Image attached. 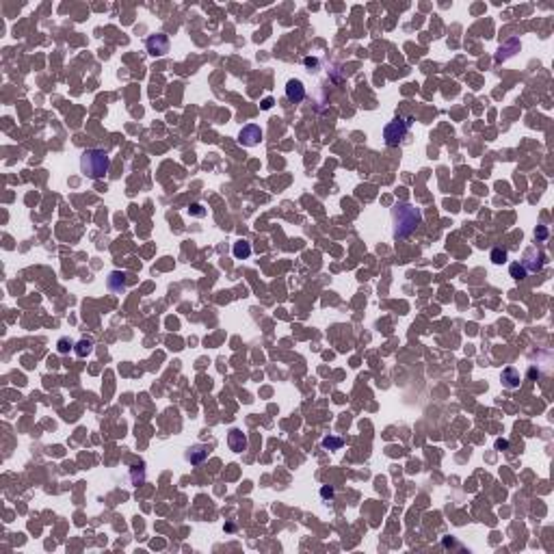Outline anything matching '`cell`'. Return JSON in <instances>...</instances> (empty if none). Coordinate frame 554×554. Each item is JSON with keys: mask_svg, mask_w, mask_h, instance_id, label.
<instances>
[{"mask_svg": "<svg viewBox=\"0 0 554 554\" xmlns=\"http://www.w3.org/2000/svg\"><path fill=\"white\" fill-rule=\"evenodd\" d=\"M145 48H148V52H150L152 56H165V54L169 52V37L162 35V32H156V35L148 37V42H145Z\"/></svg>", "mask_w": 554, "mask_h": 554, "instance_id": "obj_4", "label": "cell"}, {"mask_svg": "<svg viewBox=\"0 0 554 554\" xmlns=\"http://www.w3.org/2000/svg\"><path fill=\"white\" fill-rule=\"evenodd\" d=\"M227 444H230V448H232L234 453H243L247 448V437L243 435V431L232 429L230 435H227Z\"/></svg>", "mask_w": 554, "mask_h": 554, "instance_id": "obj_8", "label": "cell"}, {"mask_svg": "<svg viewBox=\"0 0 554 554\" xmlns=\"http://www.w3.org/2000/svg\"><path fill=\"white\" fill-rule=\"evenodd\" d=\"M492 262L494 264H504V262H507V251L500 249V247L492 249Z\"/></svg>", "mask_w": 554, "mask_h": 554, "instance_id": "obj_14", "label": "cell"}, {"mask_svg": "<svg viewBox=\"0 0 554 554\" xmlns=\"http://www.w3.org/2000/svg\"><path fill=\"white\" fill-rule=\"evenodd\" d=\"M126 280H128V275H126V273L113 271V273L109 275V290H111V292H115V295H121V292L126 290Z\"/></svg>", "mask_w": 554, "mask_h": 554, "instance_id": "obj_9", "label": "cell"}, {"mask_svg": "<svg viewBox=\"0 0 554 554\" xmlns=\"http://www.w3.org/2000/svg\"><path fill=\"white\" fill-rule=\"evenodd\" d=\"M206 457H208V448H206V446H201V444H197V446L189 448V453H186V461L195 463V466H197V463H201V461L206 459Z\"/></svg>", "mask_w": 554, "mask_h": 554, "instance_id": "obj_11", "label": "cell"}, {"mask_svg": "<svg viewBox=\"0 0 554 554\" xmlns=\"http://www.w3.org/2000/svg\"><path fill=\"white\" fill-rule=\"evenodd\" d=\"M286 97L290 102H301L305 97V87H303V83H301V80H288V85H286Z\"/></svg>", "mask_w": 554, "mask_h": 554, "instance_id": "obj_7", "label": "cell"}, {"mask_svg": "<svg viewBox=\"0 0 554 554\" xmlns=\"http://www.w3.org/2000/svg\"><path fill=\"white\" fill-rule=\"evenodd\" d=\"M392 223H394V238H407L422 223L420 208L411 206V203H396L392 208Z\"/></svg>", "mask_w": 554, "mask_h": 554, "instance_id": "obj_1", "label": "cell"}, {"mask_svg": "<svg viewBox=\"0 0 554 554\" xmlns=\"http://www.w3.org/2000/svg\"><path fill=\"white\" fill-rule=\"evenodd\" d=\"M535 236H537V238H545V236H548V230H545V227L541 225V227H539V230H537V232H535Z\"/></svg>", "mask_w": 554, "mask_h": 554, "instance_id": "obj_18", "label": "cell"}, {"mask_svg": "<svg viewBox=\"0 0 554 554\" xmlns=\"http://www.w3.org/2000/svg\"><path fill=\"white\" fill-rule=\"evenodd\" d=\"M496 446H498V448H509V442H504V439H498V442H496Z\"/></svg>", "mask_w": 554, "mask_h": 554, "instance_id": "obj_20", "label": "cell"}, {"mask_svg": "<svg viewBox=\"0 0 554 554\" xmlns=\"http://www.w3.org/2000/svg\"><path fill=\"white\" fill-rule=\"evenodd\" d=\"M511 275L515 277V280H524V277H526L528 273L524 271V266H522V264H511Z\"/></svg>", "mask_w": 554, "mask_h": 554, "instance_id": "obj_17", "label": "cell"}, {"mask_svg": "<svg viewBox=\"0 0 554 554\" xmlns=\"http://www.w3.org/2000/svg\"><path fill=\"white\" fill-rule=\"evenodd\" d=\"M232 254L236 260H247L251 256V245L247 240H236L234 247H232Z\"/></svg>", "mask_w": 554, "mask_h": 554, "instance_id": "obj_12", "label": "cell"}, {"mask_svg": "<svg viewBox=\"0 0 554 554\" xmlns=\"http://www.w3.org/2000/svg\"><path fill=\"white\" fill-rule=\"evenodd\" d=\"M109 169H111V158L104 150L91 148V150H85L83 156H80V171L87 178H91V180L104 178L109 174Z\"/></svg>", "mask_w": 554, "mask_h": 554, "instance_id": "obj_2", "label": "cell"}, {"mask_svg": "<svg viewBox=\"0 0 554 554\" xmlns=\"http://www.w3.org/2000/svg\"><path fill=\"white\" fill-rule=\"evenodd\" d=\"M260 138H262V130H260V126H256V124L245 126L238 134V141L245 145V148H254V145L260 143Z\"/></svg>", "mask_w": 554, "mask_h": 554, "instance_id": "obj_6", "label": "cell"}, {"mask_svg": "<svg viewBox=\"0 0 554 554\" xmlns=\"http://www.w3.org/2000/svg\"><path fill=\"white\" fill-rule=\"evenodd\" d=\"M72 349H74V342H72V340H67V338H61V340H59V344H56V351H59L61 355L70 353Z\"/></svg>", "mask_w": 554, "mask_h": 554, "instance_id": "obj_16", "label": "cell"}, {"mask_svg": "<svg viewBox=\"0 0 554 554\" xmlns=\"http://www.w3.org/2000/svg\"><path fill=\"white\" fill-rule=\"evenodd\" d=\"M342 444H344V442H342L340 437H325L323 439V446L329 448V451H338V448H342Z\"/></svg>", "mask_w": 554, "mask_h": 554, "instance_id": "obj_15", "label": "cell"}, {"mask_svg": "<svg viewBox=\"0 0 554 554\" xmlns=\"http://www.w3.org/2000/svg\"><path fill=\"white\" fill-rule=\"evenodd\" d=\"M409 128H411V119L409 117H407V119L396 117V119L390 121V124L384 128V138H386L388 148H396V145H401L405 138H407Z\"/></svg>", "mask_w": 554, "mask_h": 554, "instance_id": "obj_3", "label": "cell"}, {"mask_svg": "<svg viewBox=\"0 0 554 554\" xmlns=\"http://www.w3.org/2000/svg\"><path fill=\"white\" fill-rule=\"evenodd\" d=\"M74 353L78 357H87V355H91L93 353V342L91 340H80L74 344Z\"/></svg>", "mask_w": 554, "mask_h": 554, "instance_id": "obj_13", "label": "cell"}, {"mask_svg": "<svg viewBox=\"0 0 554 554\" xmlns=\"http://www.w3.org/2000/svg\"><path fill=\"white\" fill-rule=\"evenodd\" d=\"M543 264H545V256H543V251H537V249H528L524 260H522V266H524L526 273L541 271Z\"/></svg>", "mask_w": 554, "mask_h": 554, "instance_id": "obj_5", "label": "cell"}, {"mask_svg": "<svg viewBox=\"0 0 554 554\" xmlns=\"http://www.w3.org/2000/svg\"><path fill=\"white\" fill-rule=\"evenodd\" d=\"M520 372L515 368H504L502 370V386L504 388H509V390H515L520 386Z\"/></svg>", "mask_w": 554, "mask_h": 554, "instance_id": "obj_10", "label": "cell"}, {"mask_svg": "<svg viewBox=\"0 0 554 554\" xmlns=\"http://www.w3.org/2000/svg\"><path fill=\"white\" fill-rule=\"evenodd\" d=\"M321 494L325 496V498H327V496H329V498H331V496H333V490H331V487H325V490H323Z\"/></svg>", "mask_w": 554, "mask_h": 554, "instance_id": "obj_19", "label": "cell"}, {"mask_svg": "<svg viewBox=\"0 0 554 554\" xmlns=\"http://www.w3.org/2000/svg\"><path fill=\"white\" fill-rule=\"evenodd\" d=\"M271 104H273V100L271 97H266V100L262 102V109H271Z\"/></svg>", "mask_w": 554, "mask_h": 554, "instance_id": "obj_21", "label": "cell"}]
</instances>
